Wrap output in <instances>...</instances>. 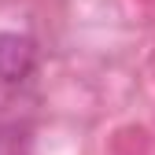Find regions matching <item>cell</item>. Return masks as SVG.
Returning <instances> with one entry per match:
<instances>
[{
	"label": "cell",
	"mask_w": 155,
	"mask_h": 155,
	"mask_svg": "<svg viewBox=\"0 0 155 155\" xmlns=\"http://www.w3.org/2000/svg\"><path fill=\"white\" fill-rule=\"evenodd\" d=\"M0 155H26V140H18V133H0Z\"/></svg>",
	"instance_id": "cell-2"
},
{
	"label": "cell",
	"mask_w": 155,
	"mask_h": 155,
	"mask_svg": "<svg viewBox=\"0 0 155 155\" xmlns=\"http://www.w3.org/2000/svg\"><path fill=\"white\" fill-rule=\"evenodd\" d=\"M37 67V45L26 33L0 30V85H18Z\"/></svg>",
	"instance_id": "cell-1"
}]
</instances>
